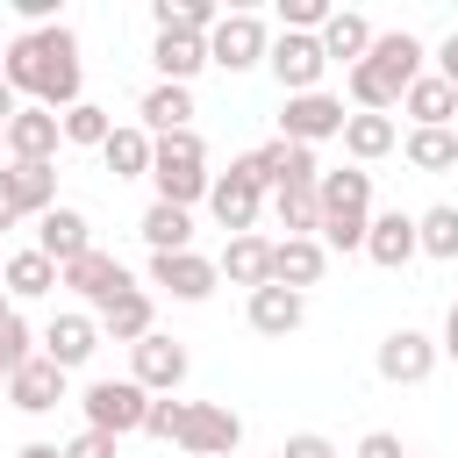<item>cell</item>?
<instances>
[{"instance_id": "6da1fadb", "label": "cell", "mask_w": 458, "mask_h": 458, "mask_svg": "<svg viewBox=\"0 0 458 458\" xmlns=\"http://www.w3.org/2000/svg\"><path fill=\"white\" fill-rule=\"evenodd\" d=\"M322 250H365V229H372V172L365 165H344V172H322Z\"/></svg>"}, {"instance_id": "7a4b0ae2", "label": "cell", "mask_w": 458, "mask_h": 458, "mask_svg": "<svg viewBox=\"0 0 458 458\" xmlns=\"http://www.w3.org/2000/svg\"><path fill=\"white\" fill-rule=\"evenodd\" d=\"M150 186H157V200H172V208H193V200H208V143L193 136V129H179V136H157V150H150Z\"/></svg>"}, {"instance_id": "3957f363", "label": "cell", "mask_w": 458, "mask_h": 458, "mask_svg": "<svg viewBox=\"0 0 458 458\" xmlns=\"http://www.w3.org/2000/svg\"><path fill=\"white\" fill-rule=\"evenodd\" d=\"M36 36V50H43V93H36V107H50V114H64V107H79L86 93V72H79V36L64 29V21H50V29H29Z\"/></svg>"}, {"instance_id": "277c9868", "label": "cell", "mask_w": 458, "mask_h": 458, "mask_svg": "<svg viewBox=\"0 0 458 458\" xmlns=\"http://www.w3.org/2000/svg\"><path fill=\"white\" fill-rule=\"evenodd\" d=\"M258 208H265V179H258V165H250V157H236V165L208 186V215H215L229 236H250Z\"/></svg>"}, {"instance_id": "5b68a950", "label": "cell", "mask_w": 458, "mask_h": 458, "mask_svg": "<svg viewBox=\"0 0 458 458\" xmlns=\"http://www.w3.org/2000/svg\"><path fill=\"white\" fill-rule=\"evenodd\" d=\"M79 408H86V429L129 437V429H143V415H150V394H143L136 379H93V386L79 394Z\"/></svg>"}, {"instance_id": "8992f818", "label": "cell", "mask_w": 458, "mask_h": 458, "mask_svg": "<svg viewBox=\"0 0 458 458\" xmlns=\"http://www.w3.org/2000/svg\"><path fill=\"white\" fill-rule=\"evenodd\" d=\"M186 372H193V358H186L179 336H157V329H150L143 344H129V379H136L143 394H179Z\"/></svg>"}, {"instance_id": "52a82bcc", "label": "cell", "mask_w": 458, "mask_h": 458, "mask_svg": "<svg viewBox=\"0 0 458 458\" xmlns=\"http://www.w3.org/2000/svg\"><path fill=\"white\" fill-rule=\"evenodd\" d=\"M236 444H243V415L229 401H193L186 408L179 451H193V458H236Z\"/></svg>"}, {"instance_id": "ba28073f", "label": "cell", "mask_w": 458, "mask_h": 458, "mask_svg": "<svg viewBox=\"0 0 458 458\" xmlns=\"http://www.w3.org/2000/svg\"><path fill=\"white\" fill-rule=\"evenodd\" d=\"M265 57H272V36H265L258 14H222V21H215V36H208V64H222V72H250V64H265Z\"/></svg>"}, {"instance_id": "9c48e42d", "label": "cell", "mask_w": 458, "mask_h": 458, "mask_svg": "<svg viewBox=\"0 0 458 458\" xmlns=\"http://www.w3.org/2000/svg\"><path fill=\"white\" fill-rule=\"evenodd\" d=\"M344 122H351V114H344L336 93H286V107H279V136H286V143H308V150H315L322 136H344Z\"/></svg>"}, {"instance_id": "30bf717a", "label": "cell", "mask_w": 458, "mask_h": 458, "mask_svg": "<svg viewBox=\"0 0 458 458\" xmlns=\"http://www.w3.org/2000/svg\"><path fill=\"white\" fill-rule=\"evenodd\" d=\"M272 79L286 86V93H322V72H329V57H322V36H272Z\"/></svg>"}, {"instance_id": "8fae6325", "label": "cell", "mask_w": 458, "mask_h": 458, "mask_svg": "<svg viewBox=\"0 0 458 458\" xmlns=\"http://www.w3.org/2000/svg\"><path fill=\"white\" fill-rule=\"evenodd\" d=\"M150 286H165L172 301H208L222 286V265L200 258V250H157L150 258Z\"/></svg>"}, {"instance_id": "7c38bea8", "label": "cell", "mask_w": 458, "mask_h": 458, "mask_svg": "<svg viewBox=\"0 0 458 458\" xmlns=\"http://www.w3.org/2000/svg\"><path fill=\"white\" fill-rule=\"evenodd\" d=\"M437 358H444V344H429L422 329H394V336L379 344V358H372V365H379V379H386V386H422V379L437 372Z\"/></svg>"}, {"instance_id": "4fadbf2b", "label": "cell", "mask_w": 458, "mask_h": 458, "mask_svg": "<svg viewBox=\"0 0 458 458\" xmlns=\"http://www.w3.org/2000/svg\"><path fill=\"white\" fill-rule=\"evenodd\" d=\"M57 143H64V122L36 100L7 122V165H57Z\"/></svg>"}, {"instance_id": "5bb4252c", "label": "cell", "mask_w": 458, "mask_h": 458, "mask_svg": "<svg viewBox=\"0 0 458 458\" xmlns=\"http://www.w3.org/2000/svg\"><path fill=\"white\" fill-rule=\"evenodd\" d=\"M36 250H43V258H50L57 272H64V265H79V258L93 250V229H86V215L57 200V208H50L43 222H36Z\"/></svg>"}, {"instance_id": "9a60e30c", "label": "cell", "mask_w": 458, "mask_h": 458, "mask_svg": "<svg viewBox=\"0 0 458 458\" xmlns=\"http://www.w3.org/2000/svg\"><path fill=\"white\" fill-rule=\"evenodd\" d=\"M365 258H372L379 272H401L408 258H422V236H415V215H401V208H386V215H372V229H365Z\"/></svg>"}, {"instance_id": "2e32d148", "label": "cell", "mask_w": 458, "mask_h": 458, "mask_svg": "<svg viewBox=\"0 0 458 458\" xmlns=\"http://www.w3.org/2000/svg\"><path fill=\"white\" fill-rule=\"evenodd\" d=\"M322 272H329V250H322V236H279V243H272V286H293V293H308Z\"/></svg>"}, {"instance_id": "e0dca14e", "label": "cell", "mask_w": 458, "mask_h": 458, "mask_svg": "<svg viewBox=\"0 0 458 458\" xmlns=\"http://www.w3.org/2000/svg\"><path fill=\"white\" fill-rule=\"evenodd\" d=\"M64 286L79 293V301H93V308H107V301H122L136 279L122 272V258H107V250H86L79 265H64Z\"/></svg>"}, {"instance_id": "ac0fdd59", "label": "cell", "mask_w": 458, "mask_h": 458, "mask_svg": "<svg viewBox=\"0 0 458 458\" xmlns=\"http://www.w3.org/2000/svg\"><path fill=\"white\" fill-rule=\"evenodd\" d=\"M100 351V315H50V329H43V358L50 365H86Z\"/></svg>"}, {"instance_id": "d6986e66", "label": "cell", "mask_w": 458, "mask_h": 458, "mask_svg": "<svg viewBox=\"0 0 458 458\" xmlns=\"http://www.w3.org/2000/svg\"><path fill=\"white\" fill-rule=\"evenodd\" d=\"M7 401H14L21 415H50V408L64 401V365H50V358L36 351V358H29V365L7 379Z\"/></svg>"}, {"instance_id": "ffe728a7", "label": "cell", "mask_w": 458, "mask_h": 458, "mask_svg": "<svg viewBox=\"0 0 458 458\" xmlns=\"http://www.w3.org/2000/svg\"><path fill=\"white\" fill-rule=\"evenodd\" d=\"M150 150H157V136L143 122H114V136L100 143V165L114 179H150Z\"/></svg>"}, {"instance_id": "44dd1931", "label": "cell", "mask_w": 458, "mask_h": 458, "mask_svg": "<svg viewBox=\"0 0 458 458\" xmlns=\"http://www.w3.org/2000/svg\"><path fill=\"white\" fill-rule=\"evenodd\" d=\"M215 265H222V279H229V286H250V293H258V286H272V243H265L258 229H250V236H229Z\"/></svg>"}, {"instance_id": "7402d4cb", "label": "cell", "mask_w": 458, "mask_h": 458, "mask_svg": "<svg viewBox=\"0 0 458 458\" xmlns=\"http://www.w3.org/2000/svg\"><path fill=\"white\" fill-rule=\"evenodd\" d=\"M308 322V293H293V286H258L250 293V329L258 336H293Z\"/></svg>"}, {"instance_id": "603a6c76", "label": "cell", "mask_w": 458, "mask_h": 458, "mask_svg": "<svg viewBox=\"0 0 458 458\" xmlns=\"http://www.w3.org/2000/svg\"><path fill=\"white\" fill-rule=\"evenodd\" d=\"M136 114H143V129L150 136H179V129H193V86H150L143 100H136Z\"/></svg>"}, {"instance_id": "cb8c5ba5", "label": "cell", "mask_w": 458, "mask_h": 458, "mask_svg": "<svg viewBox=\"0 0 458 458\" xmlns=\"http://www.w3.org/2000/svg\"><path fill=\"white\" fill-rule=\"evenodd\" d=\"M322 57H329V64H365V57H372V21L351 14V7L329 14V21H322Z\"/></svg>"}, {"instance_id": "d4e9b609", "label": "cell", "mask_w": 458, "mask_h": 458, "mask_svg": "<svg viewBox=\"0 0 458 458\" xmlns=\"http://www.w3.org/2000/svg\"><path fill=\"white\" fill-rule=\"evenodd\" d=\"M150 64L165 86H193V72L208 64V36H157L150 43Z\"/></svg>"}, {"instance_id": "484cf974", "label": "cell", "mask_w": 458, "mask_h": 458, "mask_svg": "<svg viewBox=\"0 0 458 458\" xmlns=\"http://www.w3.org/2000/svg\"><path fill=\"white\" fill-rule=\"evenodd\" d=\"M401 107L415 114V129H451V114H458V93H451V79L422 72V79L401 93Z\"/></svg>"}, {"instance_id": "4316f807", "label": "cell", "mask_w": 458, "mask_h": 458, "mask_svg": "<svg viewBox=\"0 0 458 458\" xmlns=\"http://www.w3.org/2000/svg\"><path fill=\"white\" fill-rule=\"evenodd\" d=\"M136 236L150 243V258H157V250H193V215L172 208V200H150L143 222H136Z\"/></svg>"}, {"instance_id": "83f0119b", "label": "cell", "mask_w": 458, "mask_h": 458, "mask_svg": "<svg viewBox=\"0 0 458 458\" xmlns=\"http://www.w3.org/2000/svg\"><path fill=\"white\" fill-rule=\"evenodd\" d=\"M422 36H408V29H386V36H372V64L386 72V79H401V86H415L422 79Z\"/></svg>"}, {"instance_id": "f1b7e54d", "label": "cell", "mask_w": 458, "mask_h": 458, "mask_svg": "<svg viewBox=\"0 0 458 458\" xmlns=\"http://www.w3.org/2000/svg\"><path fill=\"white\" fill-rule=\"evenodd\" d=\"M0 286H7V301H36V293L64 286V272H57V265L29 243V250H14V258H7V279H0Z\"/></svg>"}, {"instance_id": "f546056e", "label": "cell", "mask_w": 458, "mask_h": 458, "mask_svg": "<svg viewBox=\"0 0 458 458\" xmlns=\"http://www.w3.org/2000/svg\"><path fill=\"white\" fill-rule=\"evenodd\" d=\"M150 21L157 36H215V0H150Z\"/></svg>"}, {"instance_id": "4dcf8cb0", "label": "cell", "mask_w": 458, "mask_h": 458, "mask_svg": "<svg viewBox=\"0 0 458 458\" xmlns=\"http://www.w3.org/2000/svg\"><path fill=\"white\" fill-rule=\"evenodd\" d=\"M7 186H14V208L36 222L57 208V165H7Z\"/></svg>"}, {"instance_id": "1f68e13d", "label": "cell", "mask_w": 458, "mask_h": 458, "mask_svg": "<svg viewBox=\"0 0 458 458\" xmlns=\"http://www.w3.org/2000/svg\"><path fill=\"white\" fill-rule=\"evenodd\" d=\"M100 336H114V344H143V336H150V293L129 286L122 301H107V308H100Z\"/></svg>"}, {"instance_id": "d6a6232c", "label": "cell", "mask_w": 458, "mask_h": 458, "mask_svg": "<svg viewBox=\"0 0 458 458\" xmlns=\"http://www.w3.org/2000/svg\"><path fill=\"white\" fill-rule=\"evenodd\" d=\"M401 143V129H394V114H351L344 122V150L358 157V165H372V157H386Z\"/></svg>"}, {"instance_id": "836d02e7", "label": "cell", "mask_w": 458, "mask_h": 458, "mask_svg": "<svg viewBox=\"0 0 458 458\" xmlns=\"http://www.w3.org/2000/svg\"><path fill=\"white\" fill-rule=\"evenodd\" d=\"M272 215L286 236H322V193L315 186H279L272 193Z\"/></svg>"}, {"instance_id": "e575fe53", "label": "cell", "mask_w": 458, "mask_h": 458, "mask_svg": "<svg viewBox=\"0 0 458 458\" xmlns=\"http://www.w3.org/2000/svg\"><path fill=\"white\" fill-rule=\"evenodd\" d=\"M401 150L415 172H458V129H408Z\"/></svg>"}, {"instance_id": "d590c367", "label": "cell", "mask_w": 458, "mask_h": 458, "mask_svg": "<svg viewBox=\"0 0 458 458\" xmlns=\"http://www.w3.org/2000/svg\"><path fill=\"white\" fill-rule=\"evenodd\" d=\"M0 79H7L14 93H29V100L43 93V50H36V36H14V43H7V57H0Z\"/></svg>"}, {"instance_id": "8d00e7d4", "label": "cell", "mask_w": 458, "mask_h": 458, "mask_svg": "<svg viewBox=\"0 0 458 458\" xmlns=\"http://www.w3.org/2000/svg\"><path fill=\"white\" fill-rule=\"evenodd\" d=\"M57 122H64V143H79V150H100V143L114 136V114H107L100 100H79V107H64Z\"/></svg>"}, {"instance_id": "74e56055", "label": "cell", "mask_w": 458, "mask_h": 458, "mask_svg": "<svg viewBox=\"0 0 458 458\" xmlns=\"http://www.w3.org/2000/svg\"><path fill=\"white\" fill-rule=\"evenodd\" d=\"M415 236H422V258H458V208L444 200V208L415 215Z\"/></svg>"}, {"instance_id": "f35d334b", "label": "cell", "mask_w": 458, "mask_h": 458, "mask_svg": "<svg viewBox=\"0 0 458 458\" xmlns=\"http://www.w3.org/2000/svg\"><path fill=\"white\" fill-rule=\"evenodd\" d=\"M186 408H193V401H172V394H150V415H143V437H165V444H179V429H186Z\"/></svg>"}, {"instance_id": "ab89813d", "label": "cell", "mask_w": 458, "mask_h": 458, "mask_svg": "<svg viewBox=\"0 0 458 458\" xmlns=\"http://www.w3.org/2000/svg\"><path fill=\"white\" fill-rule=\"evenodd\" d=\"M29 344H36V329H29L21 315H7V322H0V365H7V372H21V365L36 358Z\"/></svg>"}, {"instance_id": "60d3db41", "label": "cell", "mask_w": 458, "mask_h": 458, "mask_svg": "<svg viewBox=\"0 0 458 458\" xmlns=\"http://www.w3.org/2000/svg\"><path fill=\"white\" fill-rule=\"evenodd\" d=\"M114 444H122V437H107V429H79V437L64 444V458H114Z\"/></svg>"}, {"instance_id": "b9f144b4", "label": "cell", "mask_w": 458, "mask_h": 458, "mask_svg": "<svg viewBox=\"0 0 458 458\" xmlns=\"http://www.w3.org/2000/svg\"><path fill=\"white\" fill-rule=\"evenodd\" d=\"M279 458H344V451H336L329 437H315V429H301V437H286V451H279Z\"/></svg>"}, {"instance_id": "7bdbcfd3", "label": "cell", "mask_w": 458, "mask_h": 458, "mask_svg": "<svg viewBox=\"0 0 458 458\" xmlns=\"http://www.w3.org/2000/svg\"><path fill=\"white\" fill-rule=\"evenodd\" d=\"M351 458H408V451H401V437H394V429H372V437H358V451H351Z\"/></svg>"}, {"instance_id": "ee69618b", "label": "cell", "mask_w": 458, "mask_h": 458, "mask_svg": "<svg viewBox=\"0 0 458 458\" xmlns=\"http://www.w3.org/2000/svg\"><path fill=\"white\" fill-rule=\"evenodd\" d=\"M437 79H451V93H458V29H451L444 50H437Z\"/></svg>"}, {"instance_id": "f6af8a7d", "label": "cell", "mask_w": 458, "mask_h": 458, "mask_svg": "<svg viewBox=\"0 0 458 458\" xmlns=\"http://www.w3.org/2000/svg\"><path fill=\"white\" fill-rule=\"evenodd\" d=\"M21 208H14V186H7V165H0V229H14Z\"/></svg>"}, {"instance_id": "bcb514c9", "label": "cell", "mask_w": 458, "mask_h": 458, "mask_svg": "<svg viewBox=\"0 0 458 458\" xmlns=\"http://www.w3.org/2000/svg\"><path fill=\"white\" fill-rule=\"evenodd\" d=\"M444 358L458 365V301H451V315H444Z\"/></svg>"}, {"instance_id": "7dc6e473", "label": "cell", "mask_w": 458, "mask_h": 458, "mask_svg": "<svg viewBox=\"0 0 458 458\" xmlns=\"http://www.w3.org/2000/svg\"><path fill=\"white\" fill-rule=\"evenodd\" d=\"M14 114H21V93H14L7 79H0V122H14Z\"/></svg>"}, {"instance_id": "c3c4849f", "label": "cell", "mask_w": 458, "mask_h": 458, "mask_svg": "<svg viewBox=\"0 0 458 458\" xmlns=\"http://www.w3.org/2000/svg\"><path fill=\"white\" fill-rule=\"evenodd\" d=\"M14 458H64V444H21Z\"/></svg>"}, {"instance_id": "681fc988", "label": "cell", "mask_w": 458, "mask_h": 458, "mask_svg": "<svg viewBox=\"0 0 458 458\" xmlns=\"http://www.w3.org/2000/svg\"><path fill=\"white\" fill-rule=\"evenodd\" d=\"M7 315H14V308H7V286H0V322H7Z\"/></svg>"}, {"instance_id": "f907efd6", "label": "cell", "mask_w": 458, "mask_h": 458, "mask_svg": "<svg viewBox=\"0 0 458 458\" xmlns=\"http://www.w3.org/2000/svg\"><path fill=\"white\" fill-rule=\"evenodd\" d=\"M7 379H14V372H7V365H0V394H7Z\"/></svg>"}, {"instance_id": "816d5d0a", "label": "cell", "mask_w": 458, "mask_h": 458, "mask_svg": "<svg viewBox=\"0 0 458 458\" xmlns=\"http://www.w3.org/2000/svg\"><path fill=\"white\" fill-rule=\"evenodd\" d=\"M0 150H7V122H0Z\"/></svg>"}, {"instance_id": "f5cc1de1", "label": "cell", "mask_w": 458, "mask_h": 458, "mask_svg": "<svg viewBox=\"0 0 458 458\" xmlns=\"http://www.w3.org/2000/svg\"><path fill=\"white\" fill-rule=\"evenodd\" d=\"M0 57H7V50H0Z\"/></svg>"}]
</instances>
